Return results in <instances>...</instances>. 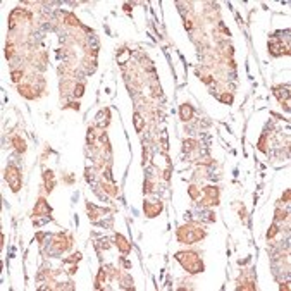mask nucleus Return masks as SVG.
Returning <instances> with one entry per match:
<instances>
[{"label": "nucleus", "mask_w": 291, "mask_h": 291, "mask_svg": "<svg viewBox=\"0 0 291 291\" xmlns=\"http://www.w3.org/2000/svg\"><path fill=\"white\" fill-rule=\"evenodd\" d=\"M81 93H83V86H78V88H76V92H74V95L78 97V95H81Z\"/></svg>", "instance_id": "nucleus-9"}, {"label": "nucleus", "mask_w": 291, "mask_h": 291, "mask_svg": "<svg viewBox=\"0 0 291 291\" xmlns=\"http://www.w3.org/2000/svg\"><path fill=\"white\" fill-rule=\"evenodd\" d=\"M188 257H190V258L186 260L184 257H181V255L177 253V260H179V262H181V264H183V265L186 267L190 272H193V274H195V272H200V270L203 269V264H202V260H200V258L196 257L195 253H188Z\"/></svg>", "instance_id": "nucleus-1"}, {"label": "nucleus", "mask_w": 291, "mask_h": 291, "mask_svg": "<svg viewBox=\"0 0 291 291\" xmlns=\"http://www.w3.org/2000/svg\"><path fill=\"white\" fill-rule=\"evenodd\" d=\"M12 76H14V78H12V79H14V81H19V76H21V73H19V71H17V73H14V74H12Z\"/></svg>", "instance_id": "nucleus-10"}, {"label": "nucleus", "mask_w": 291, "mask_h": 291, "mask_svg": "<svg viewBox=\"0 0 291 291\" xmlns=\"http://www.w3.org/2000/svg\"><path fill=\"white\" fill-rule=\"evenodd\" d=\"M119 245H121L122 251H128V250H129V245H126V241H124L122 236H117V246H119Z\"/></svg>", "instance_id": "nucleus-5"}, {"label": "nucleus", "mask_w": 291, "mask_h": 291, "mask_svg": "<svg viewBox=\"0 0 291 291\" xmlns=\"http://www.w3.org/2000/svg\"><path fill=\"white\" fill-rule=\"evenodd\" d=\"M12 141H14V145H17L16 148L19 150V152H24V141H21V140H19V138H14V140H12Z\"/></svg>", "instance_id": "nucleus-6"}, {"label": "nucleus", "mask_w": 291, "mask_h": 291, "mask_svg": "<svg viewBox=\"0 0 291 291\" xmlns=\"http://www.w3.org/2000/svg\"><path fill=\"white\" fill-rule=\"evenodd\" d=\"M193 116V108L188 105V103H184L183 107H181V119L183 121H188V119H191Z\"/></svg>", "instance_id": "nucleus-3"}, {"label": "nucleus", "mask_w": 291, "mask_h": 291, "mask_svg": "<svg viewBox=\"0 0 291 291\" xmlns=\"http://www.w3.org/2000/svg\"><path fill=\"white\" fill-rule=\"evenodd\" d=\"M12 50H14V47H12V45L9 47V45H7V52H5V55H7V57H12Z\"/></svg>", "instance_id": "nucleus-8"}, {"label": "nucleus", "mask_w": 291, "mask_h": 291, "mask_svg": "<svg viewBox=\"0 0 291 291\" xmlns=\"http://www.w3.org/2000/svg\"><path fill=\"white\" fill-rule=\"evenodd\" d=\"M5 177H7V183L10 184L12 191H17L21 188V176H19V171H17L16 167H7Z\"/></svg>", "instance_id": "nucleus-2"}, {"label": "nucleus", "mask_w": 291, "mask_h": 291, "mask_svg": "<svg viewBox=\"0 0 291 291\" xmlns=\"http://www.w3.org/2000/svg\"><path fill=\"white\" fill-rule=\"evenodd\" d=\"M134 119H136V129L140 131L143 126V121H141V117H140V114H134Z\"/></svg>", "instance_id": "nucleus-7"}, {"label": "nucleus", "mask_w": 291, "mask_h": 291, "mask_svg": "<svg viewBox=\"0 0 291 291\" xmlns=\"http://www.w3.org/2000/svg\"><path fill=\"white\" fill-rule=\"evenodd\" d=\"M160 208H162V205H155V207H150V205H145V212L148 210V216H150V217H153V216H155V214H157V212H158V210H160Z\"/></svg>", "instance_id": "nucleus-4"}]
</instances>
